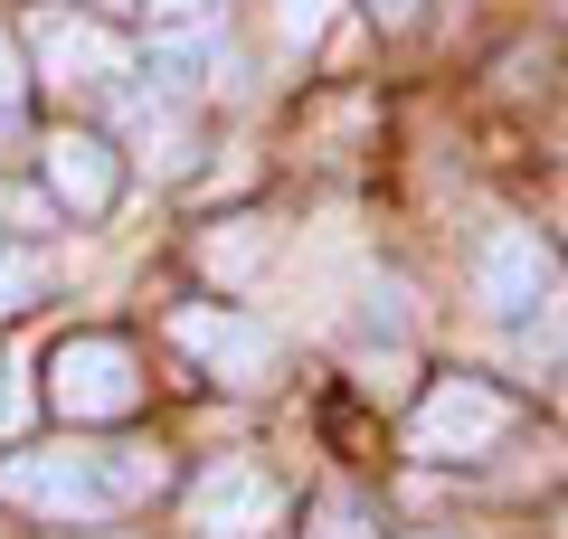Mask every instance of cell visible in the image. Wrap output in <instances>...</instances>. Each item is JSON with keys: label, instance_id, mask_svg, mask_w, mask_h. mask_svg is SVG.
I'll list each match as a JSON object with an SVG mask.
<instances>
[{"label": "cell", "instance_id": "6da1fadb", "mask_svg": "<svg viewBox=\"0 0 568 539\" xmlns=\"http://www.w3.org/2000/svg\"><path fill=\"white\" fill-rule=\"evenodd\" d=\"M171 464L142 455V445H29V455L0 464V501H20L39 520H114L142 492H162Z\"/></svg>", "mask_w": 568, "mask_h": 539}, {"label": "cell", "instance_id": "7a4b0ae2", "mask_svg": "<svg viewBox=\"0 0 568 539\" xmlns=\"http://www.w3.org/2000/svg\"><path fill=\"white\" fill-rule=\"evenodd\" d=\"M48 407L67 426H123L142 407V359L114 332H77L48 350Z\"/></svg>", "mask_w": 568, "mask_h": 539}, {"label": "cell", "instance_id": "3957f363", "mask_svg": "<svg viewBox=\"0 0 568 539\" xmlns=\"http://www.w3.org/2000/svg\"><path fill=\"white\" fill-rule=\"evenodd\" d=\"M511 436V398L493 379H436L426 407L407 417V455L417 464H474L484 445Z\"/></svg>", "mask_w": 568, "mask_h": 539}, {"label": "cell", "instance_id": "277c9868", "mask_svg": "<svg viewBox=\"0 0 568 539\" xmlns=\"http://www.w3.org/2000/svg\"><path fill=\"white\" fill-rule=\"evenodd\" d=\"M190 539H265L284 520V482L265 474V464H246V455H227V464H209L200 482H190Z\"/></svg>", "mask_w": 568, "mask_h": 539}, {"label": "cell", "instance_id": "5b68a950", "mask_svg": "<svg viewBox=\"0 0 568 539\" xmlns=\"http://www.w3.org/2000/svg\"><path fill=\"white\" fill-rule=\"evenodd\" d=\"M171 340H181L190 359H200L219 388H265L275 379V332L246 313H219V303H190V313H171Z\"/></svg>", "mask_w": 568, "mask_h": 539}, {"label": "cell", "instance_id": "8992f818", "mask_svg": "<svg viewBox=\"0 0 568 539\" xmlns=\"http://www.w3.org/2000/svg\"><path fill=\"white\" fill-rule=\"evenodd\" d=\"M29 58H39V77L67 85V95H77V85H123L133 77V48H123L104 20H77V10H39V20H29Z\"/></svg>", "mask_w": 568, "mask_h": 539}, {"label": "cell", "instance_id": "52a82bcc", "mask_svg": "<svg viewBox=\"0 0 568 539\" xmlns=\"http://www.w3.org/2000/svg\"><path fill=\"white\" fill-rule=\"evenodd\" d=\"M540 294H549V246H540V227L493 218L484 237H474V303H484V313H530Z\"/></svg>", "mask_w": 568, "mask_h": 539}, {"label": "cell", "instance_id": "ba28073f", "mask_svg": "<svg viewBox=\"0 0 568 539\" xmlns=\"http://www.w3.org/2000/svg\"><path fill=\"white\" fill-rule=\"evenodd\" d=\"M39 171H48V190H58V209H77V218H104V209H114V180H123L114 171V142L77 133V123L39 142Z\"/></svg>", "mask_w": 568, "mask_h": 539}, {"label": "cell", "instance_id": "9c48e42d", "mask_svg": "<svg viewBox=\"0 0 568 539\" xmlns=\"http://www.w3.org/2000/svg\"><path fill=\"white\" fill-rule=\"evenodd\" d=\"M200 265H209V275H227V284L256 275V265H265V218H227L219 237L200 246Z\"/></svg>", "mask_w": 568, "mask_h": 539}, {"label": "cell", "instance_id": "30bf717a", "mask_svg": "<svg viewBox=\"0 0 568 539\" xmlns=\"http://www.w3.org/2000/svg\"><path fill=\"white\" fill-rule=\"evenodd\" d=\"M304 539H379V511H369L361 492H323L304 511Z\"/></svg>", "mask_w": 568, "mask_h": 539}, {"label": "cell", "instance_id": "8fae6325", "mask_svg": "<svg viewBox=\"0 0 568 539\" xmlns=\"http://www.w3.org/2000/svg\"><path fill=\"white\" fill-rule=\"evenodd\" d=\"M39 294H48V256L10 246V256H0V322H10V313H29Z\"/></svg>", "mask_w": 568, "mask_h": 539}, {"label": "cell", "instance_id": "7c38bea8", "mask_svg": "<svg viewBox=\"0 0 568 539\" xmlns=\"http://www.w3.org/2000/svg\"><path fill=\"white\" fill-rule=\"evenodd\" d=\"M568 350V294H540V313L521 322V359H559Z\"/></svg>", "mask_w": 568, "mask_h": 539}, {"label": "cell", "instance_id": "4fadbf2b", "mask_svg": "<svg viewBox=\"0 0 568 539\" xmlns=\"http://www.w3.org/2000/svg\"><path fill=\"white\" fill-rule=\"evenodd\" d=\"M20 95H29V58H20V39L0 29V123L20 114Z\"/></svg>", "mask_w": 568, "mask_h": 539}, {"label": "cell", "instance_id": "5bb4252c", "mask_svg": "<svg viewBox=\"0 0 568 539\" xmlns=\"http://www.w3.org/2000/svg\"><path fill=\"white\" fill-rule=\"evenodd\" d=\"M142 10H152L162 29H200L209 20V0H142Z\"/></svg>", "mask_w": 568, "mask_h": 539}, {"label": "cell", "instance_id": "9a60e30c", "mask_svg": "<svg viewBox=\"0 0 568 539\" xmlns=\"http://www.w3.org/2000/svg\"><path fill=\"white\" fill-rule=\"evenodd\" d=\"M369 10H379L388 29H398V20H417V0H369Z\"/></svg>", "mask_w": 568, "mask_h": 539}, {"label": "cell", "instance_id": "2e32d148", "mask_svg": "<svg viewBox=\"0 0 568 539\" xmlns=\"http://www.w3.org/2000/svg\"><path fill=\"white\" fill-rule=\"evenodd\" d=\"M559 539H568V520H559Z\"/></svg>", "mask_w": 568, "mask_h": 539}]
</instances>
